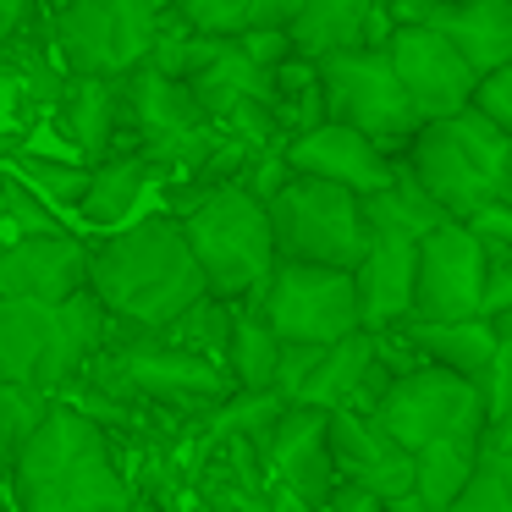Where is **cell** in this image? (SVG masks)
Returning <instances> with one entry per match:
<instances>
[{
    "label": "cell",
    "mask_w": 512,
    "mask_h": 512,
    "mask_svg": "<svg viewBox=\"0 0 512 512\" xmlns=\"http://www.w3.org/2000/svg\"><path fill=\"white\" fill-rule=\"evenodd\" d=\"M314 67H320V94H325V116L331 122H347L358 133H369L380 149L408 144L419 133V111H413L408 89L397 83V72H391L380 45L331 50Z\"/></svg>",
    "instance_id": "52a82bcc"
},
{
    "label": "cell",
    "mask_w": 512,
    "mask_h": 512,
    "mask_svg": "<svg viewBox=\"0 0 512 512\" xmlns=\"http://www.w3.org/2000/svg\"><path fill=\"white\" fill-rule=\"evenodd\" d=\"M303 0H248V23L243 28H287L298 17Z\"/></svg>",
    "instance_id": "8d00e7d4"
},
{
    "label": "cell",
    "mask_w": 512,
    "mask_h": 512,
    "mask_svg": "<svg viewBox=\"0 0 512 512\" xmlns=\"http://www.w3.org/2000/svg\"><path fill=\"white\" fill-rule=\"evenodd\" d=\"M28 23V0H0V50L12 45Z\"/></svg>",
    "instance_id": "74e56055"
},
{
    "label": "cell",
    "mask_w": 512,
    "mask_h": 512,
    "mask_svg": "<svg viewBox=\"0 0 512 512\" xmlns=\"http://www.w3.org/2000/svg\"><path fill=\"white\" fill-rule=\"evenodd\" d=\"M270 232H276V254L281 259H309V265H336V270H358L369 248V215H364V193L336 188L320 177H287L276 182V193L265 199Z\"/></svg>",
    "instance_id": "5b68a950"
},
{
    "label": "cell",
    "mask_w": 512,
    "mask_h": 512,
    "mask_svg": "<svg viewBox=\"0 0 512 512\" xmlns=\"http://www.w3.org/2000/svg\"><path fill=\"white\" fill-rule=\"evenodd\" d=\"M490 320H496V331H501V336H512V309H501V314H490Z\"/></svg>",
    "instance_id": "f35d334b"
},
{
    "label": "cell",
    "mask_w": 512,
    "mask_h": 512,
    "mask_svg": "<svg viewBox=\"0 0 512 512\" xmlns=\"http://www.w3.org/2000/svg\"><path fill=\"white\" fill-rule=\"evenodd\" d=\"M276 358L281 336L265 325V314L248 303L232 314V342H226V375L237 391H276Z\"/></svg>",
    "instance_id": "83f0119b"
},
{
    "label": "cell",
    "mask_w": 512,
    "mask_h": 512,
    "mask_svg": "<svg viewBox=\"0 0 512 512\" xmlns=\"http://www.w3.org/2000/svg\"><path fill=\"white\" fill-rule=\"evenodd\" d=\"M56 111V133L67 138L78 155L105 160L122 133V78H100V72H72L50 100Z\"/></svg>",
    "instance_id": "44dd1931"
},
{
    "label": "cell",
    "mask_w": 512,
    "mask_h": 512,
    "mask_svg": "<svg viewBox=\"0 0 512 512\" xmlns=\"http://www.w3.org/2000/svg\"><path fill=\"white\" fill-rule=\"evenodd\" d=\"M325 435H331L336 474H342L347 485L375 490L380 501H397V496H408V490H413V452H408V446H397L386 430H380L375 413L331 408Z\"/></svg>",
    "instance_id": "e0dca14e"
},
{
    "label": "cell",
    "mask_w": 512,
    "mask_h": 512,
    "mask_svg": "<svg viewBox=\"0 0 512 512\" xmlns=\"http://www.w3.org/2000/svg\"><path fill=\"white\" fill-rule=\"evenodd\" d=\"M468 226H474V237H479L485 248H512V204H507V199L479 204V210L468 215Z\"/></svg>",
    "instance_id": "e575fe53"
},
{
    "label": "cell",
    "mask_w": 512,
    "mask_h": 512,
    "mask_svg": "<svg viewBox=\"0 0 512 512\" xmlns=\"http://www.w3.org/2000/svg\"><path fill=\"white\" fill-rule=\"evenodd\" d=\"M254 309L281 342H336L358 331V276L336 265H309V259H276L270 281L259 287Z\"/></svg>",
    "instance_id": "ba28073f"
},
{
    "label": "cell",
    "mask_w": 512,
    "mask_h": 512,
    "mask_svg": "<svg viewBox=\"0 0 512 512\" xmlns=\"http://www.w3.org/2000/svg\"><path fill=\"white\" fill-rule=\"evenodd\" d=\"M446 512H512V419L485 424L474 474Z\"/></svg>",
    "instance_id": "4316f807"
},
{
    "label": "cell",
    "mask_w": 512,
    "mask_h": 512,
    "mask_svg": "<svg viewBox=\"0 0 512 512\" xmlns=\"http://www.w3.org/2000/svg\"><path fill=\"white\" fill-rule=\"evenodd\" d=\"M182 237L204 270V287L226 303H254L276 270V232H270L265 199L243 182H210L182 204Z\"/></svg>",
    "instance_id": "277c9868"
},
{
    "label": "cell",
    "mask_w": 512,
    "mask_h": 512,
    "mask_svg": "<svg viewBox=\"0 0 512 512\" xmlns=\"http://www.w3.org/2000/svg\"><path fill=\"white\" fill-rule=\"evenodd\" d=\"M413 265H419V232L369 221V248L358 259V314L369 331H391L413 314Z\"/></svg>",
    "instance_id": "ac0fdd59"
},
{
    "label": "cell",
    "mask_w": 512,
    "mask_h": 512,
    "mask_svg": "<svg viewBox=\"0 0 512 512\" xmlns=\"http://www.w3.org/2000/svg\"><path fill=\"white\" fill-rule=\"evenodd\" d=\"M160 39L155 0H61L56 6V50L67 72L127 78L144 67Z\"/></svg>",
    "instance_id": "30bf717a"
},
{
    "label": "cell",
    "mask_w": 512,
    "mask_h": 512,
    "mask_svg": "<svg viewBox=\"0 0 512 512\" xmlns=\"http://www.w3.org/2000/svg\"><path fill=\"white\" fill-rule=\"evenodd\" d=\"M463 314H485V243L468 221L446 215L419 237L408 320H463Z\"/></svg>",
    "instance_id": "7c38bea8"
},
{
    "label": "cell",
    "mask_w": 512,
    "mask_h": 512,
    "mask_svg": "<svg viewBox=\"0 0 512 512\" xmlns=\"http://www.w3.org/2000/svg\"><path fill=\"white\" fill-rule=\"evenodd\" d=\"M408 177L452 221H468L490 199L512 204V133H501L474 105L419 122V133L408 138Z\"/></svg>",
    "instance_id": "3957f363"
},
{
    "label": "cell",
    "mask_w": 512,
    "mask_h": 512,
    "mask_svg": "<svg viewBox=\"0 0 512 512\" xmlns=\"http://www.w3.org/2000/svg\"><path fill=\"white\" fill-rule=\"evenodd\" d=\"M83 380H100L116 397H144L160 408H215L221 397H232V375L210 358L188 353L177 342H133L116 353H94L83 364Z\"/></svg>",
    "instance_id": "9c48e42d"
},
{
    "label": "cell",
    "mask_w": 512,
    "mask_h": 512,
    "mask_svg": "<svg viewBox=\"0 0 512 512\" xmlns=\"http://www.w3.org/2000/svg\"><path fill=\"white\" fill-rule=\"evenodd\" d=\"M12 490L17 512H133V485L116 468L105 430L61 397L45 402L17 446Z\"/></svg>",
    "instance_id": "6da1fadb"
},
{
    "label": "cell",
    "mask_w": 512,
    "mask_h": 512,
    "mask_svg": "<svg viewBox=\"0 0 512 512\" xmlns=\"http://www.w3.org/2000/svg\"><path fill=\"white\" fill-rule=\"evenodd\" d=\"M149 177H155V160L144 155H105L89 166V182H83V221L89 226H122L133 215V204L144 199Z\"/></svg>",
    "instance_id": "d4e9b609"
},
{
    "label": "cell",
    "mask_w": 512,
    "mask_h": 512,
    "mask_svg": "<svg viewBox=\"0 0 512 512\" xmlns=\"http://www.w3.org/2000/svg\"><path fill=\"white\" fill-rule=\"evenodd\" d=\"M375 424L397 446L419 452V446L441 441V435H479L485 430V397H479V380L457 375V369L413 364L386 386Z\"/></svg>",
    "instance_id": "8fae6325"
},
{
    "label": "cell",
    "mask_w": 512,
    "mask_h": 512,
    "mask_svg": "<svg viewBox=\"0 0 512 512\" xmlns=\"http://www.w3.org/2000/svg\"><path fill=\"white\" fill-rule=\"evenodd\" d=\"M0 380L34 386L45 397L61 391L56 375V303L0 298Z\"/></svg>",
    "instance_id": "ffe728a7"
},
{
    "label": "cell",
    "mask_w": 512,
    "mask_h": 512,
    "mask_svg": "<svg viewBox=\"0 0 512 512\" xmlns=\"http://www.w3.org/2000/svg\"><path fill=\"white\" fill-rule=\"evenodd\" d=\"M89 292L105 303L111 320L160 331L210 287H204V270L182 237V221L155 215V221L122 226L100 248H89Z\"/></svg>",
    "instance_id": "7a4b0ae2"
},
{
    "label": "cell",
    "mask_w": 512,
    "mask_h": 512,
    "mask_svg": "<svg viewBox=\"0 0 512 512\" xmlns=\"http://www.w3.org/2000/svg\"><path fill=\"white\" fill-rule=\"evenodd\" d=\"M0 512H6V507H0Z\"/></svg>",
    "instance_id": "60d3db41"
},
{
    "label": "cell",
    "mask_w": 512,
    "mask_h": 512,
    "mask_svg": "<svg viewBox=\"0 0 512 512\" xmlns=\"http://www.w3.org/2000/svg\"><path fill=\"white\" fill-rule=\"evenodd\" d=\"M12 177L23 188H34L45 204H78L83 182H89V166L78 160H39V155H12Z\"/></svg>",
    "instance_id": "f546056e"
},
{
    "label": "cell",
    "mask_w": 512,
    "mask_h": 512,
    "mask_svg": "<svg viewBox=\"0 0 512 512\" xmlns=\"http://www.w3.org/2000/svg\"><path fill=\"white\" fill-rule=\"evenodd\" d=\"M122 127H133L138 155L155 160V171L160 166L199 171L226 144V133L204 116V105L193 100L188 83L160 72L155 61H144L122 78Z\"/></svg>",
    "instance_id": "8992f818"
},
{
    "label": "cell",
    "mask_w": 512,
    "mask_h": 512,
    "mask_svg": "<svg viewBox=\"0 0 512 512\" xmlns=\"http://www.w3.org/2000/svg\"><path fill=\"white\" fill-rule=\"evenodd\" d=\"M325 419H331V408L287 402L281 419L270 424L265 446H259V452L270 457V468H276V479L292 490V496L309 501V507H320V501L342 485L336 457H331V435H325Z\"/></svg>",
    "instance_id": "2e32d148"
},
{
    "label": "cell",
    "mask_w": 512,
    "mask_h": 512,
    "mask_svg": "<svg viewBox=\"0 0 512 512\" xmlns=\"http://www.w3.org/2000/svg\"><path fill=\"white\" fill-rule=\"evenodd\" d=\"M391 331H402V342L419 353V364L457 369V375H468V380L485 375L490 353H496V342H501L490 314H463V320H402V325H391Z\"/></svg>",
    "instance_id": "7402d4cb"
},
{
    "label": "cell",
    "mask_w": 512,
    "mask_h": 512,
    "mask_svg": "<svg viewBox=\"0 0 512 512\" xmlns=\"http://www.w3.org/2000/svg\"><path fill=\"white\" fill-rule=\"evenodd\" d=\"M281 160L298 177H320V182H336V188H353V193H375L402 171L391 160V149H380L369 133H358L347 122H331V116L320 127H309V133L287 138Z\"/></svg>",
    "instance_id": "5bb4252c"
},
{
    "label": "cell",
    "mask_w": 512,
    "mask_h": 512,
    "mask_svg": "<svg viewBox=\"0 0 512 512\" xmlns=\"http://www.w3.org/2000/svg\"><path fill=\"white\" fill-rule=\"evenodd\" d=\"M292 56L320 61L331 50H353V45H380L375 28V0H303L298 17L287 23Z\"/></svg>",
    "instance_id": "603a6c76"
},
{
    "label": "cell",
    "mask_w": 512,
    "mask_h": 512,
    "mask_svg": "<svg viewBox=\"0 0 512 512\" xmlns=\"http://www.w3.org/2000/svg\"><path fill=\"white\" fill-rule=\"evenodd\" d=\"M479 397H485V424L512 419V336H501L490 353L485 375H479Z\"/></svg>",
    "instance_id": "1f68e13d"
},
{
    "label": "cell",
    "mask_w": 512,
    "mask_h": 512,
    "mask_svg": "<svg viewBox=\"0 0 512 512\" xmlns=\"http://www.w3.org/2000/svg\"><path fill=\"white\" fill-rule=\"evenodd\" d=\"M397 23L441 28L474 72L512 61V0H402Z\"/></svg>",
    "instance_id": "d6986e66"
},
{
    "label": "cell",
    "mask_w": 512,
    "mask_h": 512,
    "mask_svg": "<svg viewBox=\"0 0 512 512\" xmlns=\"http://www.w3.org/2000/svg\"><path fill=\"white\" fill-rule=\"evenodd\" d=\"M6 479H12V474H6V468H0V485H6Z\"/></svg>",
    "instance_id": "ab89813d"
},
{
    "label": "cell",
    "mask_w": 512,
    "mask_h": 512,
    "mask_svg": "<svg viewBox=\"0 0 512 512\" xmlns=\"http://www.w3.org/2000/svg\"><path fill=\"white\" fill-rule=\"evenodd\" d=\"M177 6V28L188 34H243L248 23V0H171Z\"/></svg>",
    "instance_id": "4dcf8cb0"
},
{
    "label": "cell",
    "mask_w": 512,
    "mask_h": 512,
    "mask_svg": "<svg viewBox=\"0 0 512 512\" xmlns=\"http://www.w3.org/2000/svg\"><path fill=\"white\" fill-rule=\"evenodd\" d=\"M479 435H441V441H430V446L413 452V496H419L430 512H446L457 501V490L468 485L474 457H479Z\"/></svg>",
    "instance_id": "484cf974"
},
{
    "label": "cell",
    "mask_w": 512,
    "mask_h": 512,
    "mask_svg": "<svg viewBox=\"0 0 512 512\" xmlns=\"http://www.w3.org/2000/svg\"><path fill=\"white\" fill-rule=\"evenodd\" d=\"M380 50H386L397 83L408 89L419 122H435V116H452L474 100L479 72L463 61V50L430 23H391L380 34Z\"/></svg>",
    "instance_id": "4fadbf2b"
},
{
    "label": "cell",
    "mask_w": 512,
    "mask_h": 512,
    "mask_svg": "<svg viewBox=\"0 0 512 512\" xmlns=\"http://www.w3.org/2000/svg\"><path fill=\"white\" fill-rule=\"evenodd\" d=\"M320 512H386V501L375 496V490H364V485H336L331 496L320 501Z\"/></svg>",
    "instance_id": "d590c367"
},
{
    "label": "cell",
    "mask_w": 512,
    "mask_h": 512,
    "mask_svg": "<svg viewBox=\"0 0 512 512\" xmlns=\"http://www.w3.org/2000/svg\"><path fill=\"white\" fill-rule=\"evenodd\" d=\"M468 105H474L479 116H490L501 133H512V61H501V67L479 72L474 100H468Z\"/></svg>",
    "instance_id": "d6a6232c"
},
{
    "label": "cell",
    "mask_w": 512,
    "mask_h": 512,
    "mask_svg": "<svg viewBox=\"0 0 512 512\" xmlns=\"http://www.w3.org/2000/svg\"><path fill=\"white\" fill-rule=\"evenodd\" d=\"M281 408H287L281 391H232V397H221L210 408V430L221 435V441L265 446V435H270V424L281 419Z\"/></svg>",
    "instance_id": "f1b7e54d"
},
{
    "label": "cell",
    "mask_w": 512,
    "mask_h": 512,
    "mask_svg": "<svg viewBox=\"0 0 512 512\" xmlns=\"http://www.w3.org/2000/svg\"><path fill=\"white\" fill-rule=\"evenodd\" d=\"M83 287H89V248L78 237H67L61 226L0 243V298L61 303Z\"/></svg>",
    "instance_id": "9a60e30c"
},
{
    "label": "cell",
    "mask_w": 512,
    "mask_h": 512,
    "mask_svg": "<svg viewBox=\"0 0 512 512\" xmlns=\"http://www.w3.org/2000/svg\"><path fill=\"white\" fill-rule=\"evenodd\" d=\"M45 402H50L45 391H34V386H17V380H0V430L23 441V435L39 424V413H45Z\"/></svg>",
    "instance_id": "836d02e7"
},
{
    "label": "cell",
    "mask_w": 512,
    "mask_h": 512,
    "mask_svg": "<svg viewBox=\"0 0 512 512\" xmlns=\"http://www.w3.org/2000/svg\"><path fill=\"white\" fill-rule=\"evenodd\" d=\"M375 353H380V331H369V325L325 342L320 358H314V369H309V380L298 386L292 402H309V408H347L353 391H358V380H364V369L375 364Z\"/></svg>",
    "instance_id": "cb8c5ba5"
}]
</instances>
